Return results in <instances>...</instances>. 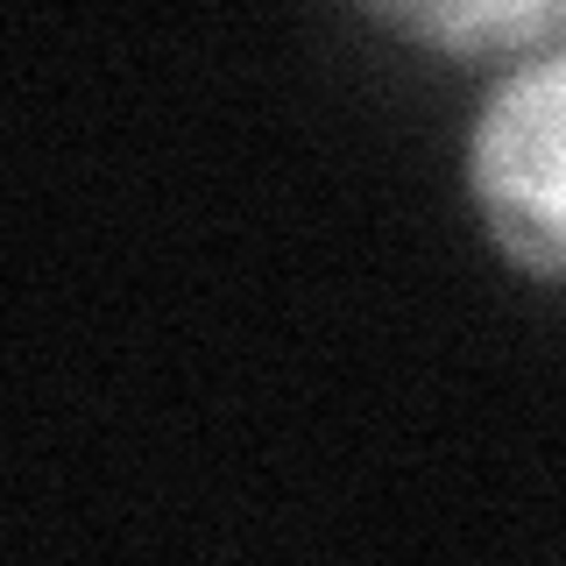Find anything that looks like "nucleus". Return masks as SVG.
<instances>
[{"mask_svg": "<svg viewBox=\"0 0 566 566\" xmlns=\"http://www.w3.org/2000/svg\"><path fill=\"white\" fill-rule=\"evenodd\" d=\"M468 185L489 241L517 270L566 283V43L495 78L468 142Z\"/></svg>", "mask_w": 566, "mask_h": 566, "instance_id": "f257e3e1", "label": "nucleus"}, {"mask_svg": "<svg viewBox=\"0 0 566 566\" xmlns=\"http://www.w3.org/2000/svg\"><path fill=\"white\" fill-rule=\"evenodd\" d=\"M389 29L424 35V43L453 50V57H545L566 43V0L559 8H397L382 14Z\"/></svg>", "mask_w": 566, "mask_h": 566, "instance_id": "f03ea898", "label": "nucleus"}]
</instances>
